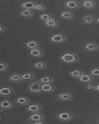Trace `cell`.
I'll use <instances>...</instances> for the list:
<instances>
[{
	"instance_id": "4dcf8cb0",
	"label": "cell",
	"mask_w": 99,
	"mask_h": 124,
	"mask_svg": "<svg viewBox=\"0 0 99 124\" xmlns=\"http://www.w3.org/2000/svg\"><path fill=\"white\" fill-rule=\"evenodd\" d=\"M90 74L92 76L95 77H99V68L93 69L90 72Z\"/></svg>"
},
{
	"instance_id": "3957f363",
	"label": "cell",
	"mask_w": 99,
	"mask_h": 124,
	"mask_svg": "<svg viewBox=\"0 0 99 124\" xmlns=\"http://www.w3.org/2000/svg\"><path fill=\"white\" fill-rule=\"evenodd\" d=\"M65 35L60 33H56L52 35L49 38V39L53 43L60 44L64 42L66 40Z\"/></svg>"
},
{
	"instance_id": "277c9868",
	"label": "cell",
	"mask_w": 99,
	"mask_h": 124,
	"mask_svg": "<svg viewBox=\"0 0 99 124\" xmlns=\"http://www.w3.org/2000/svg\"><path fill=\"white\" fill-rule=\"evenodd\" d=\"M57 117L59 120L66 122L72 119L74 117V116L70 112L66 111L59 113L57 115Z\"/></svg>"
},
{
	"instance_id": "52a82bcc",
	"label": "cell",
	"mask_w": 99,
	"mask_h": 124,
	"mask_svg": "<svg viewBox=\"0 0 99 124\" xmlns=\"http://www.w3.org/2000/svg\"><path fill=\"white\" fill-rule=\"evenodd\" d=\"M14 92V89L9 86H3L0 89V95L2 97H8L13 94Z\"/></svg>"
},
{
	"instance_id": "8fae6325",
	"label": "cell",
	"mask_w": 99,
	"mask_h": 124,
	"mask_svg": "<svg viewBox=\"0 0 99 124\" xmlns=\"http://www.w3.org/2000/svg\"><path fill=\"white\" fill-rule=\"evenodd\" d=\"M29 54L31 56L34 58H39L43 56L44 52L39 48L30 50Z\"/></svg>"
},
{
	"instance_id": "44dd1931",
	"label": "cell",
	"mask_w": 99,
	"mask_h": 124,
	"mask_svg": "<svg viewBox=\"0 0 99 124\" xmlns=\"http://www.w3.org/2000/svg\"><path fill=\"white\" fill-rule=\"evenodd\" d=\"M44 24L46 27L53 28L58 26L59 24V22L57 20L52 18L47 21L45 22Z\"/></svg>"
},
{
	"instance_id": "4316f807",
	"label": "cell",
	"mask_w": 99,
	"mask_h": 124,
	"mask_svg": "<svg viewBox=\"0 0 99 124\" xmlns=\"http://www.w3.org/2000/svg\"><path fill=\"white\" fill-rule=\"evenodd\" d=\"M53 18L52 15L51 14L46 13L42 14L39 16V19L40 20L46 22L49 20Z\"/></svg>"
},
{
	"instance_id": "83f0119b",
	"label": "cell",
	"mask_w": 99,
	"mask_h": 124,
	"mask_svg": "<svg viewBox=\"0 0 99 124\" xmlns=\"http://www.w3.org/2000/svg\"><path fill=\"white\" fill-rule=\"evenodd\" d=\"M33 14L32 10L31 9H24L20 13V15L22 17L25 18L31 17Z\"/></svg>"
},
{
	"instance_id": "e0dca14e",
	"label": "cell",
	"mask_w": 99,
	"mask_h": 124,
	"mask_svg": "<svg viewBox=\"0 0 99 124\" xmlns=\"http://www.w3.org/2000/svg\"><path fill=\"white\" fill-rule=\"evenodd\" d=\"M40 43L36 40H32L27 42L25 44V46L27 49L31 50L39 48L40 46Z\"/></svg>"
},
{
	"instance_id": "d4e9b609",
	"label": "cell",
	"mask_w": 99,
	"mask_h": 124,
	"mask_svg": "<svg viewBox=\"0 0 99 124\" xmlns=\"http://www.w3.org/2000/svg\"><path fill=\"white\" fill-rule=\"evenodd\" d=\"M47 64L42 61H38L35 62L33 64V66L34 68L38 70H44L46 68Z\"/></svg>"
},
{
	"instance_id": "30bf717a",
	"label": "cell",
	"mask_w": 99,
	"mask_h": 124,
	"mask_svg": "<svg viewBox=\"0 0 99 124\" xmlns=\"http://www.w3.org/2000/svg\"><path fill=\"white\" fill-rule=\"evenodd\" d=\"M56 89L54 85L52 83L42 84L41 86V92L48 93L52 92Z\"/></svg>"
},
{
	"instance_id": "4fadbf2b",
	"label": "cell",
	"mask_w": 99,
	"mask_h": 124,
	"mask_svg": "<svg viewBox=\"0 0 99 124\" xmlns=\"http://www.w3.org/2000/svg\"><path fill=\"white\" fill-rule=\"evenodd\" d=\"M37 3L34 1H28L23 2L20 6L22 8L24 9H34Z\"/></svg>"
},
{
	"instance_id": "5bb4252c",
	"label": "cell",
	"mask_w": 99,
	"mask_h": 124,
	"mask_svg": "<svg viewBox=\"0 0 99 124\" xmlns=\"http://www.w3.org/2000/svg\"><path fill=\"white\" fill-rule=\"evenodd\" d=\"M93 77L91 74H83L80 78H78L80 82L83 83H89L92 81Z\"/></svg>"
},
{
	"instance_id": "f546056e",
	"label": "cell",
	"mask_w": 99,
	"mask_h": 124,
	"mask_svg": "<svg viewBox=\"0 0 99 124\" xmlns=\"http://www.w3.org/2000/svg\"><path fill=\"white\" fill-rule=\"evenodd\" d=\"M46 9V6L43 4H36L34 9L37 11H42Z\"/></svg>"
},
{
	"instance_id": "836d02e7",
	"label": "cell",
	"mask_w": 99,
	"mask_h": 124,
	"mask_svg": "<svg viewBox=\"0 0 99 124\" xmlns=\"http://www.w3.org/2000/svg\"><path fill=\"white\" fill-rule=\"evenodd\" d=\"M4 31V27L3 25L1 24L0 25V32L1 33L3 32Z\"/></svg>"
},
{
	"instance_id": "cb8c5ba5",
	"label": "cell",
	"mask_w": 99,
	"mask_h": 124,
	"mask_svg": "<svg viewBox=\"0 0 99 124\" xmlns=\"http://www.w3.org/2000/svg\"><path fill=\"white\" fill-rule=\"evenodd\" d=\"M83 74V72L81 70L75 69L70 71L69 72V75L71 77L78 79Z\"/></svg>"
},
{
	"instance_id": "2e32d148",
	"label": "cell",
	"mask_w": 99,
	"mask_h": 124,
	"mask_svg": "<svg viewBox=\"0 0 99 124\" xmlns=\"http://www.w3.org/2000/svg\"><path fill=\"white\" fill-rule=\"evenodd\" d=\"M15 101L18 104L24 106L29 103V100L25 96H20L17 97L15 99Z\"/></svg>"
},
{
	"instance_id": "484cf974",
	"label": "cell",
	"mask_w": 99,
	"mask_h": 124,
	"mask_svg": "<svg viewBox=\"0 0 99 124\" xmlns=\"http://www.w3.org/2000/svg\"><path fill=\"white\" fill-rule=\"evenodd\" d=\"M22 79L23 80H32L34 79L35 75L30 72H26L21 75Z\"/></svg>"
},
{
	"instance_id": "d6986e66",
	"label": "cell",
	"mask_w": 99,
	"mask_h": 124,
	"mask_svg": "<svg viewBox=\"0 0 99 124\" xmlns=\"http://www.w3.org/2000/svg\"><path fill=\"white\" fill-rule=\"evenodd\" d=\"M84 48L86 50L93 52L97 50L98 49V46L95 43L90 42L86 44L84 46Z\"/></svg>"
},
{
	"instance_id": "9c48e42d",
	"label": "cell",
	"mask_w": 99,
	"mask_h": 124,
	"mask_svg": "<svg viewBox=\"0 0 99 124\" xmlns=\"http://www.w3.org/2000/svg\"><path fill=\"white\" fill-rule=\"evenodd\" d=\"M44 117L43 115L39 113H32L29 116L28 120L32 122H37L42 121L43 120Z\"/></svg>"
},
{
	"instance_id": "f1b7e54d",
	"label": "cell",
	"mask_w": 99,
	"mask_h": 124,
	"mask_svg": "<svg viewBox=\"0 0 99 124\" xmlns=\"http://www.w3.org/2000/svg\"><path fill=\"white\" fill-rule=\"evenodd\" d=\"M8 68V65L6 63L4 62H0V71L1 72L6 71Z\"/></svg>"
},
{
	"instance_id": "603a6c76",
	"label": "cell",
	"mask_w": 99,
	"mask_h": 124,
	"mask_svg": "<svg viewBox=\"0 0 99 124\" xmlns=\"http://www.w3.org/2000/svg\"><path fill=\"white\" fill-rule=\"evenodd\" d=\"M42 84L52 83L53 81V78L51 76L46 75L40 77L39 80Z\"/></svg>"
},
{
	"instance_id": "d590c367",
	"label": "cell",
	"mask_w": 99,
	"mask_h": 124,
	"mask_svg": "<svg viewBox=\"0 0 99 124\" xmlns=\"http://www.w3.org/2000/svg\"><path fill=\"white\" fill-rule=\"evenodd\" d=\"M95 90L98 92H99V84L96 86Z\"/></svg>"
},
{
	"instance_id": "ffe728a7",
	"label": "cell",
	"mask_w": 99,
	"mask_h": 124,
	"mask_svg": "<svg viewBox=\"0 0 99 124\" xmlns=\"http://www.w3.org/2000/svg\"><path fill=\"white\" fill-rule=\"evenodd\" d=\"M8 79L9 81L15 83H19L23 80L21 75L17 73L10 75L9 76Z\"/></svg>"
},
{
	"instance_id": "7402d4cb",
	"label": "cell",
	"mask_w": 99,
	"mask_h": 124,
	"mask_svg": "<svg viewBox=\"0 0 99 124\" xmlns=\"http://www.w3.org/2000/svg\"><path fill=\"white\" fill-rule=\"evenodd\" d=\"M60 16L63 19L66 20L71 19L74 16L73 12L70 11H64L60 13Z\"/></svg>"
},
{
	"instance_id": "e575fe53",
	"label": "cell",
	"mask_w": 99,
	"mask_h": 124,
	"mask_svg": "<svg viewBox=\"0 0 99 124\" xmlns=\"http://www.w3.org/2000/svg\"><path fill=\"white\" fill-rule=\"evenodd\" d=\"M94 21H95L96 23L99 24V16L95 18Z\"/></svg>"
},
{
	"instance_id": "1f68e13d",
	"label": "cell",
	"mask_w": 99,
	"mask_h": 124,
	"mask_svg": "<svg viewBox=\"0 0 99 124\" xmlns=\"http://www.w3.org/2000/svg\"><path fill=\"white\" fill-rule=\"evenodd\" d=\"M86 88L90 90H95L96 86L93 84H89L86 86Z\"/></svg>"
},
{
	"instance_id": "5b68a950",
	"label": "cell",
	"mask_w": 99,
	"mask_h": 124,
	"mask_svg": "<svg viewBox=\"0 0 99 124\" xmlns=\"http://www.w3.org/2000/svg\"><path fill=\"white\" fill-rule=\"evenodd\" d=\"M42 108V106L40 104L37 103L30 104L27 106L26 110L31 113H39Z\"/></svg>"
},
{
	"instance_id": "6da1fadb",
	"label": "cell",
	"mask_w": 99,
	"mask_h": 124,
	"mask_svg": "<svg viewBox=\"0 0 99 124\" xmlns=\"http://www.w3.org/2000/svg\"><path fill=\"white\" fill-rule=\"evenodd\" d=\"M60 60L62 62L67 64L76 63L79 60V56L77 54L71 52H66L59 57Z\"/></svg>"
},
{
	"instance_id": "9a60e30c",
	"label": "cell",
	"mask_w": 99,
	"mask_h": 124,
	"mask_svg": "<svg viewBox=\"0 0 99 124\" xmlns=\"http://www.w3.org/2000/svg\"><path fill=\"white\" fill-rule=\"evenodd\" d=\"M95 18L93 16L90 14H87L83 16L81 22L82 24H91L95 20Z\"/></svg>"
},
{
	"instance_id": "8992f818",
	"label": "cell",
	"mask_w": 99,
	"mask_h": 124,
	"mask_svg": "<svg viewBox=\"0 0 99 124\" xmlns=\"http://www.w3.org/2000/svg\"><path fill=\"white\" fill-rule=\"evenodd\" d=\"M64 5L66 8L73 10L79 8L81 4L79 1L71 0L66 1L65 2Z\"/></svg>"
},
{
	"instance_id": "d6a6232c",
	"label": "cell",
	"mask_w": 99,
	"mask_h": 124,
	"mask_svg": "<svg viewBox=\"0 0 99 124\" xmlns=\"http://www.w3.org/2000/svg\"><path fill=\"white\" fill-rule=\"evenodd\" d=\"M31 124H46V123L42 121L37 122H32Z\"/></svg>"
},
{
	"instance_id": "7c38bea8",
	"label": "cell",
	"mask_w": 99,
	"mask_h": 124,
	"mask_svg": "<svg viewBox=\"0 0 99 124\" xmlns=\"http://www.w3.org/2000/svg\"><path fill=\"white\" fill-rule=\"evenodd\" d=\"M58 98L59 100L63 101H67L72 100L73 96L70 93H62L58 94Z\"/></svg>"
},
{
	"instance_id": "7a4b0ae2",
	"label": "cell",
	"mask_w": 99,
	"mask_h": 124,
	"mask_svg": "<svg viewBox=\"0 0 99 124\" xmlns=\"http://www.w3.org/2000/svg\"><path fill=\"white\" fill-rule=\"evenodd\" d=\"M42 84L39 80L34 81L29 84L28 90L30 92L38 94L41 92V86Z\"/></svg>"
},
{
	"instance_id": "ba28073f",
	"label": "cell",
	"mask_w": 99,
	"mask_h": 124,
	"mask_svg": "<svg viewBox=\"0 0 99 124\" xmlns=\"http://www.w3.org/2000/svg\"><path fill=\"white\" fill-rule=\"evenodd\" d=\"M14 106L13 102L12 101L7 99H4L1 101L0 103L1 110L11 109L13 108Z\"/></svg>"
},
{
	"instance_id": "ac0fdd59",
	"label": "cell",
	"mask_w": 99,
	"mask_h": 124,
	"mask_svg": "<svg viewBox=\"0 0 99 124\" xmlns=\"http://www.w3.org/2000/svg\"><path fill=\"white\" fill-rule=\"evenodd\" d=\"M81 5L84 8L91 9L95 7L96 4L94 1L90 0H85L82 1Z\"/></svg>"
}]
</instances>
